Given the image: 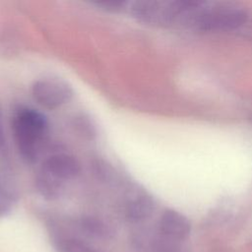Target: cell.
Instances as JSON below:
<instances>
[{"mask_svg": "<svg viewBox=\"0 0 252 252\" xmlns=\"http://www.w3.org/2000/svg\"><path fill=\"white\" fill-rule=\"evenodd\" d=\"M12 129L17 149L24 160L34 162L47 134L45 116L32 108H21L13 117Z\"/></svg>", "mask_w": 252, "mask_h": 252, "instance_id": "1", "label": "cell"}, {"mask_svg": "<svg viewBox=\"0 0 252 252\" xmlns=\"http://www.w3.org/2000/svg\"><path fill=\"white\" fill-rule=\"evenodd\" d=\"M130 13L138 21L155 26L167 27L177 24L180 2L177 1H136L130 4Z\"/></svg>", "mask_w": 252, "mask_h": 252, "instance_id": "2", "label": "cell"}, {"mask_svg": "<svg viewBox=\"0 0 252 252\" xmlns=\"http://www.w3.org/2000/svg\"><path fill=\"white\" fill-rule=\"evenodd\" d=\"M32 94L41 106L55 109L71 100L73 90L62 80L45 78L37 80L32 84Z\"/></svg>", "mask_w": 252, "mask_h": 252, "instance_id": "3", "label": "cell"}, {"mask_svg": "<svg viewBox=\"0 0 252 252\" xmlns=\"http://www.w3.org/2000/svg\"><path fill=\"white\" fill-rule=\"evenodd\" d=\"M52 180L65 186L66 182L77 177L81 171L78 159L68 154H54L49 156L39 169Z\"/></svg>", "mask_w": 252, "mask_h": 252, "instance_id": "4", "label": "cell"}, {"mask_svg": "<svg viewBox=\"0 0 252 252\" xmlns=\"http://www.w3.org/2000/svg\"><path fill=\"white\" fill-rule=\"evenodd\" d=\"M191 230L188 219L174 210H166L158 221V233L180 243L187 238Z\"/></svg>", "mask_w": 252, "mask_h": 252, "instance_id": "5", "label": "cell"}, {"mask_svg": "<svg viewBox=\"0 0 252 252\" xmlns=\"http://www.w3.org/2000/svg\"><path fill=\"white\" fill-rule=\"evenodd\" d=\"M155 210V202L147 194H138L128 201L125 208L126 219L131 222L147 220Z\"/></svg>", "mask_w": 252, "mask_h": 252, "instance_id": "6", "label": "cell"}, {"mask_svg": "<svg viewBox=\"0 0 252 252\" xmlns=\"http://www.w3.org/2000/svg\"><path fill=\"white\" fill-rule=\"evenodd\" d=\"M79 226L85 234L93 238L108 240L111 239L113 235V230L110 225L107 224L103 220L96 217H82L79 220Z\"/></svg>", "mask_w": 252, "mask_h": 252, "instance_id": "7", "label": "cell"}, {"mask_svg": "<svg viewBox=\"0 0 252 252\" xmlns=\"http://www.w3.org/2000/svg\"><path fill=\"white\" fill-rule=\"evenodd\" d=\"M58 252H99L90 242L75 236H63L55 240Z\"/></svg>", "mask_w": 252, "mask_h": 252, "instance_id": "8", "label": "cell"}, {"mask_svg": "<svg viewBox=\"0 0 252 252\" xmlns=\"http://www.w3.org/2000/svg\"><path fill=\"white\" fill-rule=\"evenodd\" d=\"M151 252H179V243L158 234L150 244Z\"/></svg>", "mask_w": 252, "mask_h": 252, "instance_id": "9", "label": "cell"}, {"mask_svg": "<svg viewBox=\"0 0 252 252\" xmlns=\"http://www.w3.org/2000/svg\"><path fill=\"white\" fill-rule=\"evenodd\" d=\"M15 204V197L0 177V218L9 214Z\"/></svg>", "mask_w": 252, "mask_h": 252, "instance_id": "10", "label": "cell"}, {"mask_svg": "<svg viewBox=\"0 0 252 252\" xmlns=\"http://www.w3.org/2000/svg\"><path fill=\"white\" fill-rule=\"evenodd\" d=\"M74 125L76 130L88 139H94L96 135V130L90 117L81 114L74 119Z\"/></svg>", "mask_w": 252, "mask_h": 252, "instance_id": "11", "label": "cell"}, {"mask_svg": "<svg viewBox=\"0 0 252 252\" xmlns=\"http://www.w3.org/2000/svg\"><path fill=\"white\" fill-rule=\"evenodd\" d=\"M96 6L101 7L102 9L110 12H119L125 9L127 6V2L124 1H102V2H96Z\"/></svg>", "mask_w": 252, "mask_h": 252, "instance_id": "12", "label": "cell"}, {"mask_svg": "<svg viewBox=\"0 0 252 252\" xmlns=\"http://www.w3.org/2000/svg\"><path fill=\"white\" fill-rule=\"evenodd\" d=\"M4 145H5V137H4V131H3L2 121H1V113H0V149L3 148Z\"/></svg>", "mask_w": 252, "mask_h": 252, "instance_id": "13", "label": "cell"}]
</instances>
